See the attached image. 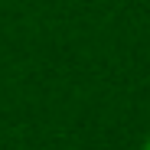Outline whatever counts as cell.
<instances>
[{"instance_id": "6da1fadb", "label": "cell", "mask_w": 150, "mask_h": 150, "mask_svg": "<svg viewBox=\"0 0 150 150\" xmlns=\"http://www.w3.org/2000/svg\"><path fill=\"white\" fill-rule=\"evenodd\" d=\"M144 150H150V140H147V144H144Z\"/></svg>"}]
</instances>
